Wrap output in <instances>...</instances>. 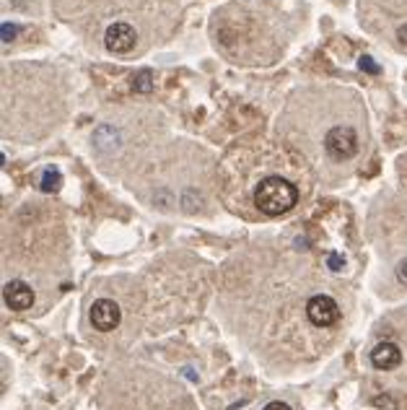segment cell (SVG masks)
I'll return each instance as SVG.
<instances>
[{
    "instance_id": "13",
    "label": "cell",
    "mask_w": 407,
    "mask_h": 410,
    "mask_svg": "<svg viewBox=\"0 0 407 410\" xmlns=\"http://www.w3.org/2000/svg\"><path fill=\"white\" fill-rule=\"evenodd\" d=\"M397 278H400V283L407 288V260H402L400 267H397Z\"/></svg>"
},
{
    "instance_id": "5",
    "label": "cell",
    "mask_w": 407,
    "mask_h": 410,
    "mask_svg": "<svg viewBox=\"0 0 407 410\" xmlns=\"http://www.w3.org/2000/svg\"><path fill=\"white\" fill-rule=\"evenodd\" d=\"M120 319H122V312H120V307H117V302H112V299H99V302H93L91 324L96 330H101V332L117 330Z\"/></svg>"
},
{
    "instance_id": "6",
    "label": "cell",
    "mask_w": 407,
    "mask_h": 410,
    "mask_svg": "<svg viewBox=\"0 0 407 410\" xmlns=\"http://www.w3.org/2000/svg\"><path fill=\"white\" fill-rule=\"evenodd\" d=\"M3 299H6V307L14 312H26L31 309L34 304V288L24 281H8L6 288H3Z\"/></svg>"
},
{
    "instance_id": "11",
    "label": "cell",
    "mask_w": 407,
    "mask_h": 410,
    "mask_svg": "<svg viewBox=\"0 0 407 410\" xmlns=\"http://www.w3.org/2000/svg\"><path fill=\"white\" fill-rule=\"evenodd\" d=\"M358 68H361V71H366V73H373V76H378V71H381V68H378V65L373 63L369 55H361V58H358Z\"/></svg>"
},
{
    "instance_id": "15",
    "label": "cell",
    "mask_w": 407,
    "mask_h": 410,
    "mask_svg": "<svg viewBox=\"0 0 407 410\" xmlns=\"http://www.w3.org/2000/svg\"><path fill=\"white\" fill-rule=\"evenodd\" d=\"M397 36H400V42L407 47V24H405V26H400V31H397Z\"/></svg>"
},
{
    "instance_id": "8",
    "label": "cell",
    "mask_w": 407,
    "mask_h": 410,
    "mask_svg": "<svg viewBox=\"0 0 407 410\" xmlns=\"http://www.w3.org/2000/svg\"><path fill=\"white\" fill-rule=\"evenodd\" d=\"M60 188H63V174L55 166H47L42 174V182H39V190L42 193H58Z\"/></svg>"
},
{
    "instance_id": "7",
    "label": "cell",
    "mask_w": 407,
    "mask_h": 410,
    "mask_svg": "<svg viewBox=\"0 0 407 410\" xmlns=\"http://www.w3.org/2000/svg\"><path fill=\"white\" fill-rule=\"evenodd\" d=\"M402 361V351L400 346H394V343H378L376 348L371 351V364L376 369H381V371H392V369L400 367Z\"/></svg>"
},
{
    "instance_id": "9",
    "label": "cell",
    "mask_w": 407,
    "mask_h": 410,
    "mask_svg": "<svg viewBox=\"0 0 407 410\" xmlns=\"http://www.w3.org/2000/svg\"><path fill=\"white\" fill-rule=\"evenodd\" d=\"M150 88H153V76L148 71L138 73L133 78V91H138V94H150Z\"/></svg>"
},
{
    "instance_id": "3",
    "label": "cell",
    "mask_w": 407,
    "mask_h": 410,
    "mask_svg": "<svg viewBox=\"0 0 407 410\" xmlns=\"http://www.w3.org/2000/svg\"><path fill=\"white\" fill-rule=\"evenodd\" d=\"M306 317L316 327H332L340 319V309H337V302L332 296L316 294L306 302Z\"/></svg>"
},
{
    "instance_id": "12",
    "label": "cell",
    "mask_w": 407,
    "mask_h": 410,
    "mask_svg": "<svg viewBox=\"0 0 407 410\" xmlns=\"http://www.w3.org/2000/svg\"><path fill=\"white\" fill-rule=\"evenodd\" d=\"M327 265L332 267V270H343V267H345V255H329Z\"/></svg>"
},
{
    "instance_id": "14",
    "label": "cell",
    "mask_w": 407,
    "mask_h": 410,
    "mask_svg": "<svg viewBox=\"0 0 407 410\" xmlns=\"http://www.w3.org/2000/svg\"><path fill=\"white\" fill-rule=\"evenodd\" d=\"M264 410H293L288 403H280V400H275V403H267L264 405Z\"/></svg>"
},
{
    "instance_id": "1",
    "label": "cell",
    "mask_w": 407,
    "mask_h": 410,
    "mask_svg": "<svg viewBox=\"0 0 407 410\" xmlns=\"http://www.w3.org/2000/svg\"><path fill=\"white\" fill-rule=\"evenodd\" d=\"M296 203H299V190L283 177H267L254 188V205L264 216H283L296 208Z\"/></svg>"
},
{
    "instance_id": "2",
    "label": "cell",
    "mask_w": 407,
    "mask_h": 410,
    "mask_svg": "<svg viewBox=\"0 0 407 410\" xmlns=\"http://www.w3.org/2000/svg\"><path fill=\"white\" fill-rule=\"evenodd\" d=\"M324 148L332 158L337 161H348L358 153V135L356 130L348 125H337L324 135Z\"/></svg>"
},
{
    "instance_id": "10",
    "label": "cell",
    "mask_w": 407,
    "mask_h": 410,
    "mask_svg": "<svg viewBox=\"0 0 407 410\" xmlns=\"http://www.w3.org/2000/svg\"><path fill=\"white\" fill-rule=\"evenodd\" d=\"M16 34H19V26H16V24H6V21H3V26H0V39H3V44L14 42Z\"/></svg>"
},
{
    "instance_id": "4",
    "label": "cell",
    "mask_w": 407,
    "mask_h": 410,
    "mask_svg": "<svg viewBox=\"0 0 407 410\" xmlns=\"http://www.w3.org/2000/svg\"><path fill=\"white\" fill-rule=\"evenodd\" d=\"M138 42V34L135 29L130 26V24H112L107 29V34H104V44H107L109 52H115V55H125V52H130L133 47H135Z\"/></svg>"
}]
</instances>
